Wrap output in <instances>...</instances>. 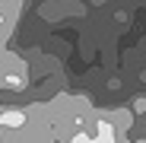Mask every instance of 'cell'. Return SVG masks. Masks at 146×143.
Returning a JSON list of instances; mask_svg holds the SVG:
<instances>
[{"instance_id":"1","label":"cell","mask_w":146,"mask_h":143,"mask_svg":"<svg viewBox=\"0 0 146 143\" xmlns=\"http://www.w3.org/2000/svg\"><path fill=\"white\" fill-rule=\"evenodd\" d=\"M0 89H26V70L19 61L0 64Z\"/></svg>"},{"instance_id":"2","label":"cell","mask_w":146,"mask_h":143,"mask_svg":"<svg viewBox=\"0 0 146 143\" xmlns=\"http://www.w3.org/2000/svg\"><path fill=\"white\" fill-rule=\"evenodd\" d=\"M29 121V114L22 111V108H13V111H0V124L3 127H13V130H22Z\"/></svg>"},{"instance_id":"3","label":"cell","mask_w":146,"mask_h":143,"mask_svg":"<svg viewBox=\"0 0 146 143\" xmlns=\"http://www.w3.org/2000/svg\"><path fill=\"white\" fill-rule=\"evenodd\" d=\"M114 134H117V127L108 121V118H95V127H92L95 140H114Z\"/></svg>"}]
</instances>
